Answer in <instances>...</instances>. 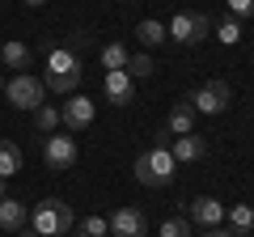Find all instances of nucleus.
Wrapping results in <instances>:
<instances>
[{
    "mask_svg": "<svg viewBox=\"0 0 254 237\" xmlns=\"http://www.w3.org/2000/svg\"><path fill=\"white\" fill-rule=\"evenodd\" d=\"M131 174H136V182H140V186H170V182H174V174H178V161L170 157L165 131H161V140H157L153 148H144V153L136 157Z\"/></svg>",
    "mask_w": 254,
    "mask_h": 237,
    "instance_id": "obj_1",
    "label": "nucleus"
},
{
    "mask_svg": "<svg viewBox=\"0 0 254 237\" xmlns=\"http://www.w3.org/2000/svg\"><path fill=\"white\" fill-rule=\"evenodd\" d=\"M81 76H85V68H81V55L76 51H68V47H51L47 51V76H43V85L51 93H68L81 85Z\"/></svg>",
    "mask_w": 254,
    "mask_h": 237,
    "instance_id": "obj_2",
    "label": "nucleus"
},
{
    "mask_svg": "<svg viewBox=\"0 0 254 237\" xmlns=\"http://www.w3.org/2000/svg\"><path fill=\"white\" fill-rule=\"evenodd\" d=\"M30 225H34L38 237H64V233H72V229H76V212L68 208L64 199H55V195H51V199L34 203Z\"/></svg>",
    "mask_w": 254,
    "mask_h": 237,
    "instance_id": "obj_3",
    "label": "nucleus"
},
{
    "mask_svg": "<svg viewBox=\"0 0 254 237\" xmlns=\"http://www.w3.org/2000/svg\"><path fill=\"white\" fill-rule=\"evenodd\" d=\"M165 34H170L174 43H182V47H199L203 38L212 34V17L208 13H174L170 26H165Z\"/></svg>",
    "mask_w": 254,
    "mask_h": 237,
    "instance_id": "obj_4",
    "label": "nucleus"
},
{
    "mask_svg": "<svg viewBox=\"0 0 254 237\" xmlns=\"http://www.w3.org/2000/svg\"><path fill=\"white\" fill-rule=\"evenodd\" d=\"M182 102H187L195 115H225L229 102H233V89H229L225 81H208V85H199V89H190Z\"/></svg>",
    "mask_w": 254,
    "mask_h": 237,
    "instance_id": "obj_5",
    "label": "nucleus"
},
{
    "mask_svg": "<svg viewBox=\"0 0 254 237\" xmlns=\"http://www.w3.org/2000/svg\"><path fill=\"white\" fill-rule=\"evenodd\" d=\"M43 89H47V85L38 81V76H30V72H17L13 81H4V98H9V106L13 110H30V115L43 106Z\"/></svg>",
    "mask_w": 254,
    "mask_h": 237,
    "instance_id": "obj_6",
    "label": "nucleus"
},
{
    "mask_svg": "<svg viewBox=\"0 0 254 237\" xmlns=\"http://www.w3.org/2000/svg\"><path fill=\"white\" fill-rule=\"evenodd\" d=\"M106 229H110V237H144L148 233V216L136 203H123V208H115L106 216Z\"/></svg>",
    "mask_w": 254,
    "mask_h": 237,
    "instance_id": "obj_7",
    "label": "nucleus"
},
{
    "mask_svg": "<svg viewBox=\"0 0 254 237\" xmlns=\"http://www.w3.org/2000/svg\"><path fill=\"white\" fill-rule=\"evenodd\" d=\"M93 115H98V106H93L85 93H68V102L60 106V123H64L68 131H85V127L93 123Z\"/></svg>",
    "mask_w": 254,
    "mask_h": 237,
    "instance_id": "obj_8",
    "label": "nucleus"
},
{
    "mask_svg": "<svg viewBox=\"0 0 254 237\" xmlns=\"http://www.w3.org/2000/svg\"><path fill=\"white\" fill-rule=\"evenodd\" d=\"M43 161H47V170H72L76 165V140L72 136H47L43 140Z\"/></svg>",
    "mask_w": 254,
    "mask_h": 237,
    "instance_id": "obj_9",
    "label": "nucleus"
},
{
    "mask_svg": "<svg viewBox=\"0 0 254 237\" xmlns=\"http://www.w3.org/2000/svg\"><path fill=\"white\" fill-rule=\"evenodd\" d=\"M187 208H190V220L203 225V229H220V225H225V212H229L216 195H199V199H190Z\"/></svg>",
    "mask_w": 254,
    "mask_h": 237,
    "instance_id": "obj_10",
    "label": "nucleus"
},
{
    "mask_svg": "<svg viewBox=\"0 0 254 237\" xmlns=\"http://www.w3.org/2000/svg\"><path fill=\"white\" fill-rule=\"evenodd\" d=\"M102 89H106V98H110V106H131L136 102V81L119 68V72H106L102 76Z\"/></svg>",
    "mask_w": 254,
    "mask_h": 237,
    "instance_id": "obj_11",
    "label": "nucleus"
},
{
    "mask_svg": "<svg viewBox=\"0 0 254 237\" xmlns=\"http://www.w3.org/2000/svg\"><path fill=\"white\" fill-rule=\"evenodd\" d=\"M170 157H174L178 165L203 161V157H208V140H203V136H195V131H190V136H174V144H170Z\"/></svg>",
    "mask_w": 254,
    "mask_h": 237,
    "instance_id": "obj_12",
    "label": "nucleus"
},
{
    "mask_svg": "<svg viewBox=\"0 0 254 237\" xmlns=\"http://www.w3.org/2000/svg\"><path fill=\"white\" fill-rule=\"evenodd\" d=\"M195 110L187 106V102H174L170 106V115H165V136H190L195 131Z\"/></svg>",
    "mask_w": 254,
    "mask_h": 237,
    "instance_id": "obj_13",
    "label": "nucleus"
},
{
    "mask_svg": "<svg viewBox=\"0 0 254 237\" xmlns=\"http://www.w3.org/2000/svg\"><path fill=\"white\" fill-rule=\"evenodd\" d=\"M26 220H30V208L21 199H9V195L0 199V229H4V233H21Z\"/></svg>",
    "mask_w": 254,
    "mask_h": 237,
    "instance_id": "obj_14",
    "label": "nucleus"
},
{
    "mask_svg": "<svg viewBox=\"0 0 254 237\" xmlns=\"http://www.w3.org/2000/svg\"><path fill=\"white\" fill-rule=\"evenodd\" d=\"M0 64H4V68H17V72H26V68L34 64V51H30L26 43H17V38H9V43H0Z\"/></svg>",
    "mask_w": 254,
    "mask_h": 237,
    "instance_id": "obj_15",
    "label": "nucleus"
},
{
    "mask_svg": "<svg viewBox=\"0 0 254 237\" xmlns=\"http://www.w3.org/2000/svg\"><path fill=\"white\" fill-rule=\"evenodd\" d=\"M225 220H229V233H233V237H246L254 229V208H250V203H237V208L225 212Z\"/></svg>",
    "mask_w": 254,
    "mask_h": 237,
    "instance_id": "obj_16",
    "label": "nucleus"
},
{
    "mask_svg": "<svg viewBox=\"0 0 254 237\" xmlns=\"http://www.w3.org/2000/svg\"><path fill=\"white\" fill-rule=\"evenodd\" d=\"M21 174V148L13 140H0V178H13Z\"/></svg>",
    "mask_w": 254,
    "mask_h": 237,
    "instance_id": "obj_17",
    "label": "nucleus"
},
{
    "mask_svg": "<svg viewBox=\"0 0 254 237\" xmlns=\"http://www.w3.org/2000/svg\"><path fill=\"white\" fill-rule=\"evenodd\" d=\"M136 38H140V43H144V47H161V43H165V38H170V34H165V26H161V21L144 17V21H140V26H136Z\"/></svg>",
    "mask_w": 254,
    "mask_h": 237,
    "instance_id": "obj_18",
    "label": "nucleus"
},
{
    "mask_svg": "<svg viewBox=\"0 0 254 237\" xmlns=\"http://www.w3.org/2000/svg\"><path fill=\"white\" fill-rule=\"evenodd\" d=\"M127 47L123 43H106L102 47V68H106V72H119V68H127Z\"/></svg>",
    "mask_w": 254,
    "mask_h": 237,
    "instance_id": "obj_19",
    "label": "nucleus"
},
{
    "mask_svg": "<svg viewBox=\"0 0 254 237\" xmlns=\"http://www.w3.org/2000/svg\"><path fill=\"white\" fill-rule=\"evenodd\" d=\"M153 59H148V51H136V55H127V68H123V72L127 76H131V81H140V76H153Z\"/></svg>",
    "mask_w": 254,
    "mask_h": 237,
    "instance_id": "obj_20",
    "label": "nucleus"
},
{
    "mask_svg": "<svg viewBox=\"0 0 254 237\" xmlns=\"http://www.w3.org/2000/svg\"><path fill=\"white\" fill-rule=\"evenodd\" d=\"M76 237H110L106 216H85V220H76Z\"/></svg>",
    "mask_w": 254,
    "mask_h": 237,
    "instance_id": "obj_21",
    "label": "nucleus"
},
{
    "mask_svg": "<svg viewBox=\"0 0 254 237\" xmlns=\"http://www.w3.org/2000/svg\"><path fill=\"white\" fill-rule=\"evenodd\" d=\"M34 127L43 131V136H47V131H55V127H60V110H55V106H47V102H43V106L34 110Z\"/></svg>",
    "mask_w": 254,
    "mask_h": 237,
    "instance_id": "obj_22",
    "label": "nucleus"
},
{
    "mask_svg": "<svg viewBox=\"0 0 254 237\" xmlns=\"http://www.w3.org/2000/svg\"><path fill=\"white\" fill-rule=\"evenodd\" d=\"M212 30H216V38H220L225 47H233L237 38H242V21H237V17H225V21H216Z\"/></svg>",
    "mask_w": 254,
    "mask_h": 237,
    "instance_id": "obj_23",
    "label": "nucleus"
},
{
    "mask_svg": "<svg viewBox=\"0 0 254 237\" xmlns=\"http://www.w3.org/2000/svg\"><path fill=\"white\" fill-rule=\"evenodd\" d=\"M161 237H190V220H182V216H170L161 225Z\"/></svg>",
    "mask_w": 254,
    "mask_h": 237,
    "instance_id": "obj_24",
    "label": "nucleus"
},
{
    "mask_svg": "<svg viewBox=\"0 0 254 237\" xmlns=\"http://www.w3.org/2000/svg\"><path fill=\"white\" fill-rule=\"evenodd\" d=\"M93 43V34H89V30H72V34H68V43H64V47H68V51H76V55H81L85 51V47H89Z\"/></svg>",
    "mask_w": 254,
    "mask_h": 237,
    "instance_id": "obj_25",
    "label": "nucleus"
},
{
    "mask_svg": "<svg viewBox=\"0 0 254 237\" xmlns=\"http://www.w3.org/2000/svg\"><path fill=\"white\" fill-rule=\"evenodd\" d=\"M225 4H229V17H237V21L254 17V0H225Z\"/></svg>",
    "mask_w": 254,
    "mask_h": 237,
    "instance_id": "obj_26",
    "label": "nucleus"
},
{
    "mask_svg": "<svg viewBox=\"0 0 254 237\" xmlns=\"http://www.w3.org/2000/svg\"><path fill=\"white\" fill-rule=\"evenodd\" d=\"M203 237H233L229 229H203Z\"/></svg>",
    "mask_w": 254,
    "mask_h": 237,
    "instance_id": "obj_27",
    "label": "nucleus"
},
{
    "mask_svg": "<svg viewBox=\"0 0 254 237\" xmlns=\"http://www.w3.org/2000/svg\"><path fill=\"white\" fill-rule=\"evenodd\" d=\"M21 4H30V9H43V4H47V0H21Z\"/></svg>",
    "mask_w": 254,
    "mask_h": 237,
    "instance_id": "obj_28",
    "label": "nucleus"
},
{
    "mask_svg": "<svg viewBox=\"0 0 254 237\" xmlns=\"http://www.w3.org/2000/svg\"><path fill=\"white\" fill-rule=\"evenodd\" d=\"M21 237H38V233H34V229H21Z\"/></svg>",
    "mask_w": 254,
    "mask_h": 237,
    "instance_id": "obj_29",
    "label": "nucleus"
},
{
    "mask_svg": "<svg viewBox=\"0 0 254 237\" xmlns=\"http://www.w3.org/2000/svg\"><path fill=\"white\" fill-rule=\"evenodd\" d=\"M0 199H4V178H0Z\"/></svg>",
    "mask_w": 254,
    "mask_h": 237,
    "instance_id": "obj_30",
    "label": "nucleus"
},
{
    "mask_svg": "<svg viewBox=\"0 0 254 237\" xmlns=\"http://www.w3.org/2000/svg\"><path fill=\"white\" fill-rule=\"evenodd\" d=\"M0 93H4V72H0Z\"/></svg>",
    "mask_w": 254,
    "mask_h": 237,
    "instance_id": "obj_31",
    "label": "nucleus"
}]
</instances>
